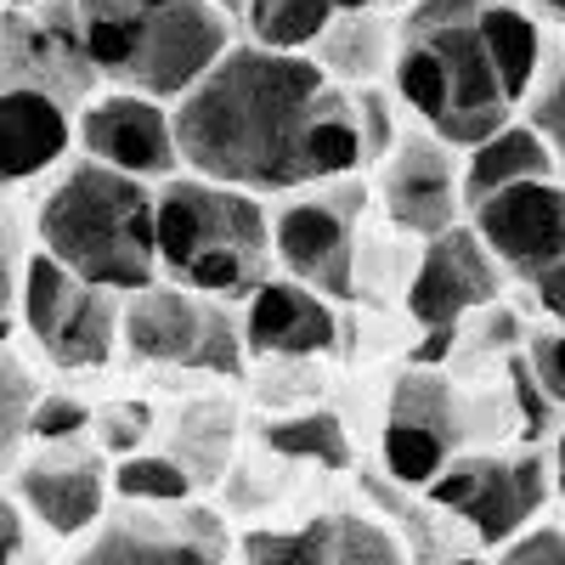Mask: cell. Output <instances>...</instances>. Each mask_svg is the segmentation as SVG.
<instances>
[{"instance_id":"obj_1","label":"cell","mask_w":565,"mask_h":565,"mask_svg":"<svg viewBox=\"0 0 565 565\" xmlns=\"http://www.w3.org/2000/svg\"><path fill=\"white\" fill-rule=\"evenodd\" d=\"M322 97L328 79L311 57L232 45L170 108L181 170L215 186H238L249 199L311 186L306 141Z\"/></svg>"},{"instance_id":"obj_2","label":"cell","mask_w":565,"mask_h":565,"mask_svg":"<svg viewBox=\"0 0 565 565\" xmlns=\"http://www.w3.org/2000/svg\"><path fill=\"white\" fill-rule=\"evenodd\" d=\"M79 52L170 108L232 52V18L210 0H79Z\"/></svg>"},{"instance_id":"obj_3","label":"cell","mask_w":565,"mask_h":565,"mask_svg":"<svg viewBox=\"0 0 565 565\" xmlns=\"http://www.w3.org/2000/svg\"><path fill=\"white\" fill-rule=\"evenodd\" d=\"M40 255H52L90 289L141 295L159 282V238H153V193L79 159L40 204Z\"/></svg>"},{"instance_id":"obj_4","label":"cell","mask_w":565,"mask_h":565,"mask_svg":"<svg viewBox=\"0 0 565 565\" xmlns=\"http://www.w3.org/2000/svg\"><path fill=\"white\" fill-rule=\"evenodd\" d=\"M153 238L159 271L175 277V289L204 300L255 295L271 266V215L260 210V199L186 170L153 193Z\"/></svg>"},{"instance_id":"obj_5","label":"cell","mask_w":565,"mask_h":565,"mask_svg":"<svg viewBox=\"0 0 565 565\" xmlns=\"http://www.w3.org/2000/svg\"><path fill=\"white\" fill-rule=\"evenodd\" d=\"M396 97L413 108V119L447 148L469 153L492 130L514 119V103L487 63V45L476 23H436V29H402L396 45Z\"/></svg>"},{"instance_id":"obj_6","label":"cell","mask_w":565,"mask_h":565,"mask_svg":"<svg viewBox=\"0 0 565 565\" xmlns=\"http://www.w3.org/2000/svg\"><path fill=\"white\" fill-rule=\"evenodd\" d=\"M548 492H554L548 458L532 447L526 452H458L447 463V476L424 492V503L463 521L481 548H509L521 532H532Z\"/></svg>"},{"instance_id":"obj_7","label":"cell","mask_w":565,"mask_h":565,"mask_svg":"<svg viewBox=\"0 0 565 565\" xmlns=\"http://www.w3.org/2000/svg\"><path fill=\"white\" fill-rule=\"evenodd\" d=\"M119 340L141 362H175V367H210V373H238L244 367V334L238 317L221 311V300L186 295L175 282L130 295L119 311Z\"/></svg>"},{"instance_id":"obj_8","label":"cell","mask_w":565,"mask_h":565,"mask_svg":"<svg viewBox=\"0 0 565 565\" xmlns=\"http://www.w3.org/2000/svg\"><path fill=\"white\" fill-rule=\"evenodd\" d=\"M18 306L29 334L57 367H103L119 345V295L90 289L74 271H63L52 255H29L23 282H18Z\"/></svg>"},{"instance_id":"obj_9","label":"cell","mask_w":565,"mask_h":565,"mask_svg":"<svg viewBox=\"0 0 565 565\" xmlns=\"http://www.w3.org/2000/svg\"><path fill=\"white\" fill-rule=\"evenodd\" d=\"M469 232L498 260L503 277L537 282L565 260V181H521L469 210Z\"/></svg>"},{"instance_id":"obj_10","label":"cell","mask_w":565,"mask_h":565,"mask_svg":"<svg viewBox=\"0 0 565 565\" xmlns=\"http://www.w3.org/2000/svg\"><path fill=\"white\" fill-rule=\"evenodd\" d=\"M74 141L85 148L90 164L119 170L130 181H170V175H181L170 108L136 97V90H108V97L85 103V114L74 125Z\"/></svg>"},{"instance_id":"obj_11","label":"cell","mask_w":565,"mask_h":565,"mask_svg":"<svg viewBox=\"0 0 565 565\" xmlns=\"http://www.w3.org/2000/svg\"><path fill=\"white\" fill-rule=\"evenodd\" d=\"M380 204H385L391 226H402V232H413V238L430 244V238H441L447 226H458L463 164L430 130H402V141L380 164Z\"/></svg>"},{"instance_id":"obj_12","label":"cell","mask_w":565,"mask_h":565,"mask_svg":"<svg viewBox=\"0 0 565 565\" xmlns=\"http://www.w3.org/2000/svg\"><path fill=\"white\" fill-rule=\"evenodd\" d=\"M74 565H226V532L210 509H130L103 521Z\"/></svg>"},{"instance_id":"obj_13","label":"cell","mask_w":565,"mask_h":565,"mask_svg":"<svg viewBox=\"0 0 565 565\" xmlns=\"http://www.w3.org/2000/svg\"><path fill=\"white\" fill-rule=\"evenodd\" d=\"M503 271L481 249V238L469 226H447L441 238L424 244L413 282H407V317L418 328H458L469 311L498 306Z\"/></svg>"},{"instance_id":"obj_14","label":"cell","mask_w":565,"mask_h":565,"mask_svg":"<svg viewBox=\"0 0 565 565\" xmlns=\"http://www.w3.org/2000/svg\"><path fill=\"white\" fill-rule=\"evenodd\" d=\"M452 458H458V424H452L447 391L430 373H407L396 385V407L385 418V430H380L385 476L407 492H430Z\"/></svg>"},{"instance_id":"obj_15","label":"cell","mask_w":565,"mask_h":565,"mask_svg":"<svg viewBox=\"0 0 565 565\" xmlns=\"http://www.w3.org/2000/svg\"><path fill=\"white\" fill-rule=\"evenodd\" d=\"M271 260L289 271V282L340 300L356 282V238L351 215L328 199H289L271 215Z\"/></svg>"},{"instance_id":"obj_16","label":"cell","mask_w":565,"mask_h":565,"mask_svg":"<svg viewBox=\"0 0 565 565\" xmlns=\"http://www.w3.org/2000/svg\"><path fill=\"white\" fill-rule=\"evenodd\" d=\"M244 351L255 356H322L340 345V317L322 295L300 289L289 277H266L238 311Z\"/></svg>"},{"instance_id":"obj_17","label":"cell","mask_w":565,"mask_h":565,"mask_svg":"<svg viewBox=\"0 0 565 565\" xmlns=\"http://www.w3.org/2000/svg\"><path fill=\"white\" fill-rule=\"evenodd\" d=\"M74 141L68 103L45 79L0 85V181H29L52 170Z\"/></svg>"},{"instance_id":"obj_18","label":"cell","mask_w":565,"mask_h":565,"mask_svg":"<svg viewBox=\"0 0 565 565\" xmlns=\"http://www.w3.org/2000/svg\"><path fill=\"white\" fill-rule=\"evenodd\" d=\"M18 498L23 509L45 532L57 537H85L103 526V509H108V469L103 458L90 452H52V458H34L23 463L18 476Z\"/></svg>"},{"instance_id":"obj_19","label":"cell","mask_w":565,"mask_h":565,"mask_svg":"<svg viewBox=\"0 0 565 565\" xmlns=\"http://www.w3.org/2000/svg\"><path fill=\"white\" fill-rule=\"evenodd\" d=\"M521 181H559L548 141L526 125V119H509L503 130H492L481 148L463 153V210L487 204L503 186H521Z\"/></svg>"},{"instance_id":"obj_20","label":"cell","mask_w":565,"mask_h":565,"mask_svg":"<svg viewBox=\"0 0 565 565\" xmlns=\"http://www.w3.org/2000/svg\"><path fill=\"white\" fill-rule=\"evenodd\" d=\"M322 79L340 90H356V85H380V74L396 68V45H391V23H380V12H356V18H334L317 40V57Z\"/></svg>"},{"instance_id":"obj_21","label":"cell","mask_w":565,"mask_h":565,"mask_svg":"<svg viewBox=\"0 0 565 565\" xmlns=\"http://www.w3.org/2000/svg\"><path fill=\"white\" fill-rule=\"evenodd\" d=\"M476 34L487 45V63L503 85L509 103H526L532 85L543 74V29L514 7V0H492V7L476 18Z\"/></svg>"},{"instance_id":"obj_22","label":"cell","mask_w":565,"mask_h":565,"mask_svg":"<svg viewBox=\"0 0 565 565\" xmlns=\"http://www.w3.org/2000/svg\"><path fill=\"white\" fill-rule=\"evenodd\" d=\"M334 18H340V0H249L244 7L249 45L282 57H306V45H317Z\"/></svg>"},{"instance_id":"obj_23","label":"cell","mask_w":565,"mask_h":565,"mask_svg":"<svg viewBox=\"0 0 565 565\" xmlns=\"http://www.w3.org/2000/svg\"><path fill=\"white\" fill-rule=\"evenodd\" d=\"M260 436H266V447L277 458H295V463H322V469H345L351 463V430L340 424V413H328V407L271 418Z\"/></svg>"},{"instance_id":"obj_24","label":"cell","mask_w":565,"mask_h":565,"mask_svg":"<svg viewBox=\"0 0 565 565\" xmlns=\"http://www.w3.org/2000/svg\"><path fill=\"white\" fill-rule=\"evenodd\" d=\"M244 565H334V514L300 526H255L238 537Z\"/></svg>"},{"instance_id":"obj_25","label":"cell","mask_w":565,"mask_h":565,"mask_svg":"<svg viewBox=\"0 0 565 565\" xmlns=\"http://www.w3.org/2000/svg\"><path fill=\"white\" fill-rule=\"evenodd\" d=\"M108 487L130 509H181L186 498H193V476H186V463L170 458V452H130V458H119Z\"/></svg>"},{"instance_id":"obj_26","label":"cell","mask_w":565,"mask_h":565,"mask_svg":"<svg viewBox=\"0 0 565 565\" xmlns=\"http://www.w3.org/2000/svg\"><path fill=\"white\" fill-rule=\"evenodd\" d=\"M334 565H413V548L396 537V526L345 509L334 514Z\"/></svg>"},{"instance_id":"obj_27","label":"cell","mask_w":565,"mask_h":565,"mask_svg":"<svg viewBox=\"0 0 565 565\" xmlns=\"http://www.w3.org/2000/svg\"><path fill=\"white\" fill-rule=\"evenodd\" d=\"M526 125L548 141L554 170H559V181H565V57L543 63L532 97H526Z\"/></svg>"},{"instance_id":"obj_28","label":"cell","mask_w":565,"mask_h":565,"mask_svg":"<svg viewBox=\"0 0 565 565\" xmlns=\"http://www.w3.org/2000/svg\"><path fill=\"white\" fill-rule=\"evenodd\" d=\"M34 380L0 351V458H7L23 436H29V418H34Z\"/></svg>"},{"instance_id":"obj_29","label":"cell","mask_w":565,"mask_h":565,"mask_svg":"<svg viewBox=\"0 0 565 565\" xmlns=\"http://www.w3.org/2000/svg\"><path fill=\"white\" fill-rule=\"evenodd\" d=\"M521 356L532 367L537 391L548 396V407H565V328H543V334H532Z\"/></svg>"},{"instance_id":"obj_30","label":"cell","mask_w":565,"mask_h":565,"mask_svg":"<svg viewBox=\"0 0 565 565\" xmlns=\"http://www.w3.org/2000/svg\"><path fill=\"white\" fill-rule=\"evenodd\" d=\"M90 424V407L85 402H74V396H45V402H34V418H29V436L34 441H74L79 430Z\"/></svg>"},{"instance_id":"obj_31","label":"cell","mask_w":565,"mask_h":565,"mask_svg":"<svg viewBox=\"0 0 565 565\" xmlns=\"http://www.w3.org/2000/svg\"><path fill=\"white\" fill-rule=\"evenodd\" d=\"M153 430V413H148V402H114L103 418H97V436H103V447L108 452H141V436Z\"/></svg>"},{"instance_id":"obj_32","label":"cell","mask_w":565,"mask_h":565,"mask_svg":"<svg viewBox=\"0 0 565 565\" xmlns=\"http://www.w3.org/2000/svg\"><path fill=\"white\" fill-rule=\"evenodd\" d=\"M492 565H565V532L559 526H532L514 537Z\"/></svg>"},{"instance_id":"obj_33","label":"cell","mask_w":565,"mask_h":565,"mask_svg":"<svg viewBox=\"0 0 565 565\" xmlns=\"http://www.w3.org/2000/svg\"><path fill=\"white\" fill-rule=\"evenodd\" d=\"M532 295H537L543 317H554V328H565V260H554V266L532 282Z\"/></svg>"},{"instance_id":"obj_34","label":"cell","mask_w":565,"mask_h":565,"mask_svg":"<svg viewBox=\"0 0 565 565\" xmlns=\"http://www.w3.org/2000/svg\"><path fill=\"white\" fill-rule=\"evenodd\" d=\"M18 244H12V232H7V221H0V317L12 311V295H18Z\"/></svg>"},{"instance_id":"obj_35","label":"cell","mask_w":565,"mask_h":565,"mask_svg":"<svg viewBox=\"0 0 565 565\" xmlns=\"http://www.w3.org/2000/svg\"><path fill=\"white\" fill-rule=\"evenodd\" d=\"M23 554V514L12 498H0V565H18Z\"/></svg>"},{"instance_id":"obj_36","label":"cell","mask_w":565,"mask_h":565,"mask_svg":"<svg viewBox=\"0 0 565 565\" xmlns=\"http://www.w3.org/2000/svg\"><path fill=\"white\" fill-rule=\"evenodd\" d=\"M548 476H554V492L565 503V424H559V436H554V458H548Z\"/></svg>"},{"instance_id":"obj_37","label":"cell","mask_w":565,"mask_h":565,"mask_svg":"<svg viewBox=\"0 0 565 565\" xmlns=\"http://www.w3.org/2000/svg\"><path fill=\"white\" fill-rule=\"evenodd\" d=\"M537 7H543V12L554 18V23H565V0H537Z\"/></svg>"},{"instance_id":"obj_38","label":"cell","mask_w":565,"mask_h":565,"mask_svg":"<svg viewBox=\"0 0 565 565\" xmlns=\"http://www.w3.org/2000/svg\"><path fill=\"white\" fill-rule=\"evenodd\" d=\"M210 7H215V12H226V18H232V12H244V7H249V0H210Z\"/></svg>"},{"instance_id":"obj_39","label":"cell","mask_w":565,"mask_h":565,"mask_svg":"<svg viewBox=\"0 0 565 565\" xmlns=\"http://www.w3.org/2000/svg\"><path fill=\"white\" fill-rule=\"evenodd\" d=\"M441 565H492V559H481V554H452V559H441Z\"/></svg>"},{"instance_id":"obj_40","label":"cell","mask_w":565,"mask_h":565,"mask_svg":"<svg viewBox=\"0 0 565 565\" xmlns=\"http://www.w3.org/2000/svg\"><path fill=\"white\" fill-rule=\"evenodd\" d=\"M380 7H396V12H407V7H413V0H380Z\"/></svg>"},{"instance_id":"obj_41","label":"cell","mask_w":565,"mask_h":565,"mask_svg":"<svg viewBox=\"0 0 565 565\" xmlns=\"http://www.w3.org/2000/svg\"><path fill=\"white\" fill-rule=\"evenodd\" d=\"M7 7H34V0H7Z\"/></svg>"}]
</instances>
